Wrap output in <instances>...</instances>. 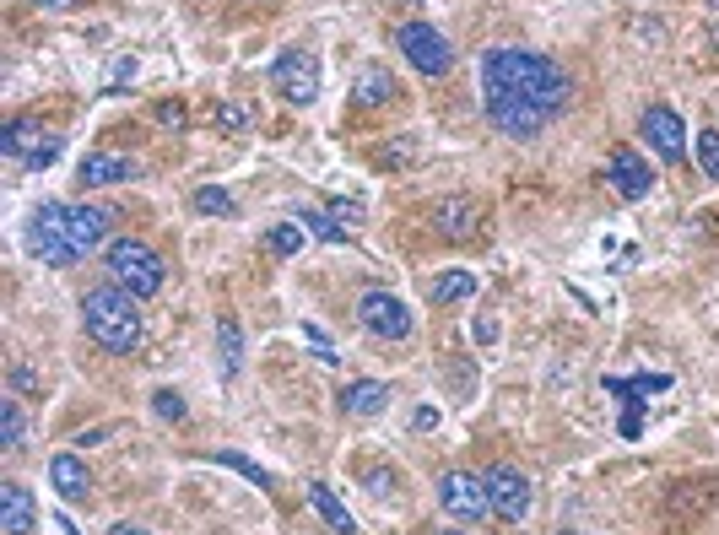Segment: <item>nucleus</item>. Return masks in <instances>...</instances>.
Masks as SVG:
<instances>
[{
    "mask_svg": "<svg viewBox=\"0 0 719 535\" xmlns=\"http://www.w3.org/2000/svg\"><path fill=\"white\" fill-rule=\"evenodd\" d=\"M568 98H574L568 76L557 71L547 55H536V49L498 44V49H487V55H482V103H487V119L509 141L541 136V130L568 109Z\"/></svg>",
    "mask_w": 719,
    "mask_h": 535,
    "instance_id": "obj_1",
    "label": "nucleus"
},
{
    "mask_svg": "<svg viewBox=\"0 0 719 535\" xmlns=\"http://www.w3.org/2000/svg\"><path fill=\"white\" fill-rule=\"evenodd\" d=\"M82 325L103 352H136L141 346V309L125 287H92L82 298Z\"/></svg>",
    "mask_w": 719,
    "mask_h": 535,
    "instance_id": "obj_2",
    "label": "nucleus"
},
{
    "mask_svg": "<svg viewBox=\"0 0 719 535\" xmlns=\"http://www.w3.org/2000/svg\"><path fill=\"white\" fill-rule=\"evenodd\" d=\"M109 276H114V287L130 292V298H157L163 282H168V265H163V254L152 244H141V238H114L109 244Z\"/></svg>",
    "mask_w": 719,
    "mask_h": 535,
    "instance_id": "obj_3",
    "label": "nucleus"
},
{
    "mask_svg": "<svg viewBox=\"0 0 719 535\" xmlns=\"http://www.w3.org/2000/svg\"><path fill=\"white\" fill-rule=\"evenodd\" d=\"M271 87L282 92L292 109H309V103L319 98V60L309 55V49H282L276 65H271Z\"/></svg>",
    "mask_w": 719,
    "mask_h": 535,
    "instance_id": "obj_4",
    "label": "nucleus"
},
{
    "mask_svg": "<svg viewBox=\"0 0 719 535\" xmlns=\"http://www.w3.org/2000/svg\"><path fill=\"white\" fill-rule=\"evenodd\" d=\"M28 249H33L44 265H55V271H65V265L82 260V254L71 249V233H65V206H38V211H33V222H28Z\"/></svg>",
    "mask_w": 719,
    "mask_h": 535,
    "instance_id": "obj_5",
    "label": "nucleus"
},
{
    "mask_svg": "<svg viewBox=\"0 0 719 535\" xmlns=\"http://www.w3.org/2000/svg\"><path fill=\"white\" fill-rule=\"evenodd\" d=\"M395 44H401V55L411 60V71H422V76H449V65H455L449 38L433 33L428 22H406V28L395 33Z\"/></svg>",
    "mask_w": 719,
    "mask_h": 535,
    "instance_id": "obj_6",
    "label": "nucleus"
},
{
    "mask_svg": "<svg viewBox=\"0 0 719 535\" xmlns=\"http://www.w3.org/2000/svg\"><path fill=\"white\" fill-rule=\"evenodd\" d=\"M487 498H492V514H498L503 525H519V519L530 514V503H536V492H530V476L519 471V465H492Z\"/></svg>",
    "mask_w": 719,
    "mask_h": 535,
    "instance_id": "obj_7",
    "label": "nucleus"
},
{
    "mask_svg": "<svg viewBox=\"0 0 719 535\" xmlns=\"http://www.w3.org/2000/svg\"><path fill=\"white\" fill-rule=\"evenodd\" d=\"M357 325H363L368 336H379V341H406L411 336V314H406V303L395 298V292H363V298H357Z\"/></svg>",
    "mask_w": 719,
    "mask_h": 535,
    "instance_id": "obj_8",
    "label": "nucleus"
},
{
    "mask_svg": "<svg viewBox=\"0 0 719 535\" xmlns=\"http://www.w3.org/2000/svg\"><path fill=\"white\" fill-rule=\"evenodd\" d=\"M438 503H444L455 519H471V525H482V519L492 514L487 476H476V471H449L444 481H438Z\"/></svg>",
    "mask_w": 719,
    "mask_h": 535,
    "instance_id": "obj_9",
    "label": "nucleus"
},
{
    "mask_svg": "<svg viewBox=\"0 0 719 535\" xmlns=\"http://www.w3.org/2000/svg\"><path fill=\"white\" fill-rule=\"evenodd\" d=\"M638 130H644V141L655 146L660 163H682V157H687V125H682V114H676V109H665V103L644 109Z\"/></svg>",
    "mask_w": 719,
    "mask_h": 535,
    "instance_id": "obj_10",
    "label": "nucleus"
},
{
    "mask_svg": "<svg viewBox=\"0 0 719 535\" xmlns=\"http://www.w3.org/2000/svg\"><path fill=\"white\" fill-rule=\"evenodd\" d=\"M606 184L622 200H644L649 190H655V173H649V163L633 152V146H617V152L606 157Z\"/></svg>",
    "mask_w": 719,
    "mask_h": 535,
    "instance_id": "obj_11",
    "label": "nucleus"
},
{
    "mask_svg": "<svg viewBox=\"0 0 719 535\" xmlns=\"http://www.w3.org/2000/svg\"><path fill=\"white\" fill-rule=\"evenodd\" d=\"M109 222L114 217L103 206H65V233H71V249L82 254V260H87L92 249L109 244Z\"/></svg>",
    "mask_w": 719,
    "mask_h": 535,
    "instance_id": "obj_12",
    "label": "nucleus"
},
{
    "mask_svg": "<svg viewBox=\"0 0 719 535\" xmlns=\"http://www.w3.org/2000/svg\"><path fill=\"white\" fill-rule=\"evenodd\" d=\"M433 227L444 238H476L482 233V206L465 200V195H449V200H438L433 206Z\"/></svg>",
    "mask_w": 719,
    "mask_h": 535,
    "instance_id": "obj_13",
    "label": "nucleus"
},
{
    "mask_svg": "<svg viewBox=\"0 0 719 535\" xmlns=\"http://www.w3.org/2000/svg\"><path fill=\"white\" fill-rule=\"evenodd\" d=\"M336 406L346 411V417H379V411L390 406V384H379V379H352V384H341Z\"/></svg>",
    "mask_w": 719,
    "mask_h": 535,
    "instance_id": "obj_14",
    "label": "nucleus"
},
{
    "mask_svg": "<svg viewBox=\"0 0 719 535\" xmlns=\"http://www.w3.org/2000/svg\"><path fill=\"white\" fill-rule=\"evenodd\" d=\"M0 530L28 535L33 530V492L22 481H0Z\"/></svg>",
    "mask_w": 719,
    "mask_h": 535,
    "instance_id": "obj_15",
    "label": "nucleus"
},
{
    "mask_svg": "<svg viewBox=\"0 0 719 535\" xmlns=\"http://www.w3.org/2000/svg\"><path fill=\"white\" fill-rule=\"evenodd\" d=\"M136 163H130V157H109V152H87L82 157V168H76V179L82 184H130L136 179Z\"/></svg>",
    "mask_w": 719,
    "mask_h": 535,
    "instance_id": "obj_16",
    "label": "nucleus"
},
{
    "mask_svg": "<svg viewBox=\"0 0 719 535\" xmlns=\"http://www.w3.org/2000/svg\"><path fill=\"white\" fill-rule=\"evenodd\" d=\"M49 481H55V492L65 503H76V498L92 492V476H87V465L76 460V454H55V460H49Z\"/></svg>",
    "mask_w": 719,
    "mask_h": 535,
    "instance_id": "obj_17",
    "label": "nucleus"
},
{
    "mask_svg": "<svg viewBox=\"0 0 719 535\" xmlns=\"http://www.w3.org/2000/svg\"><path fill=\"white\" fill-rule=\"evenodd\" d=\"M309 503H314V514L325 519V525L336 530V535H357V519H352V508H346V503L336 498V492L325 487V481H309Z\"/></svg>",
    "mask_w": 719,
    "mask_h": 535,
    "instance_id": "obj_18",
    "label": "nucleus"
},
{
    "mask_svg": "<svg viewBox=\"0 0 719 535\" xmlns=\"http://www.w3.org/2000/svg\"><path fill=\"white\" fill-rule=\"evenodd\" d=\"M44 141H49V136L33 125V119H11V125L0 130V152H6V157H22V163H28V157H33Z\"/></svg>",
    "mask_w": 719,
    "mask_h": 535,
    "instance_id": "obj_19",
    "label": "nucleus"
},
{
    "mask_svg": "<svg viewBox=\"0 0 719 535\" xmlns=\"http://www.w3.org/2000/svg\"><path fill=\"white\" fill-rule=\"evenodd\" d=\"M217 346H222V373L238 379V373H244V330H238L233 314L217 319Z\"/></svg>",
    "mask_w": 719,
    "mask_h": 535,
    "instance_id": "obj_20",
    "label": "nucleus"
},
{
    "mask_svg": "<svg viewBox=\"0 0 719 535\" xmlns=\"http://www.w3.org/2000/svg\"><path fill=\"white\" fill-rule=\"evenodd\" d=\"M352 98H357V109H384V103L395 98V76L390 71H363Z\"/></svg>",
    "mask_w": 719,
    "mask_h": 535,
    "instance_id": "obj_21",
    "label": "nucleus"
},
{
    "mask_svg": "<svg viewBox=\"0 0 719 535\" xmlns=\"http://www.w3.org/2000/svg\"><path fill=\"white\" fill-rule=\"evenodd\" d=\"M471 292H476V271H444L433 282V303H460Z\"/></svg>",
    "mask_w": 719,
    "mask_h": 535,
    "instance_id": "obj_22",
    "label": "nucleus"
},
{
    "mask_svg": "<svg viewBox=\"0 0 719 535\" xmlns=\"http://www.w3.org/2000/svg\"><path fill=\"white\" fill-rule=\"evenodd\" d=\"M22 433H28V422H22V406H17V400H0V444H6V454L22 449Z\"/></svg>",
    "mask_w": 719,
    "mask_h": 535,
    "instance_id": "obj_23",
    "label": "nucleus"
},
{
    "mask_svg": "<svg viewBox=\"0 0 719 535\" xmlns=\"http://www.w3.org/2000/svg\"><path fill=\"white\" fill-rule=\"evenodd\" d=\"M195 211H206V217H233L238 200L222 190V184H201V190H195Z\"/></svg>",
    "mask_w": 719,
    "mask_h": 535,
    "instance_id": "obj_24",
    "label": "nucleus"
},
{
    "mask_svg": "<svg viewBox=\"0 0 719 535\" xmlns=\"http://www.w3.org/2000/svg\"><path fill=\"white\" fill-rule=\"evenodd\" d=\"M303 238H309V233H303L298 222H276L271 233H265V244H271V254H282V260H292V254L303 249Z\"/></svg>",
    "mask_w": 719,
    "mask_h": 535,
    "instance_id": "obj_25",
    "label": "nucleus"
},
{
    "mask_svg": "<svg viewBox=\"0 0 719 535\" xmlns=\"http://www.w3.org/2000/svg\"><path fill=\"white\" fill-rule=\"evenodd\" d=\"M303 227H309L314 238H325V244H341V238H346V227L330 217V211H314V206L303 211Z\"/></svg>",
    "mask_w": 719,
    "mask_h": 535,
    "instance_id": "obj_26",
    "label": "nucleus"
},
{
    "mask_svg": "<svg viewBox=\"0 0 719 535\" xmlns=\"http://www.w3.org/2000/svg\"><path fill=\"white\" fill-rule=\"evenodd\" d=\"M211 460H217V465H228V471H238V476H249V481H255V487H271V476H265L255 460H244V454H233V449L211 454Z\"/></svg>",
    "mask_w": 719,
    "mask_h": 535,
    "instance_id": "obj_27",
    "label": "nucleus"
},
{
    "mask_svg": "<svg viewBox=\"0 0 719 535\" xmlns=\"http://www.w3.org/2000/svg\"><path fill=\"white\" fill-rule=\"evenodd\" d=\"M698 168L709 173V179H719V130H703L698 136Z\"/></svg>",
    "mask_w": 719,
    "mask_h": 535,
    "instance_id": "obj_28",
    "label": "nucleus"
},
{
    "mask_svg": "<svg viewBox=\"0 0 719 535\" xmlns=\"http://www.w3.org/2000/svg\"><path fill=\"white\" fill-rule=\"evenodd\" d=\"M152 411H157L163 422H184V395H179V390H157V395H152Z\"/></svg>",
    "mask_w": 719,
    "mask_h": 535,
    "instance_id": "obj_29",
    "label": "nucleus"
},
{
    "mask_svg": "<svg viewBox=\"0 0 719 535\" xmlns=\"http://www.w3.org/2000/svg\"><path fill=\"white\" fill-rule=\"evenodd\" d=\"M217 125L222 130H249V109L244 103H217Z\"/></svg>",
    "mask_w": 719,
    "mask_h": 535,
    "instance_id": "obj_30",
    "label": "nucleus"
},
{
    "mask_svg": "<svg viewBox=\"0 0 719 535\" xmlns=\"http://www.w3.org/2000/svg\"><path fill=\"white\" fill-rule=\"evenodd\" d=\"M303 341H309L314 352H319V363H341V357H336V346H330V336H325L319 325H303Z\"/></svg>",
    "mask_w": 719,
    "mask_h": 535,
    "instance_id": "obj_31",
    "label": "nucleus"
},
{
    "mask_svg": "<svg viewBox=\"0 0 719 535\" xmlns=\"http://www.w3.org/2000/svg\"><path fill=\"white\" fill-rule=\"evenodd\" d=\"M363 487L374 492V498H390V492H395V471H384V465H374V471L363 476Z\"/></svg>",
    "mask_w": 719,
    "mask_h": 535,
    "instance_id": "obj_32",
    "label": "nucleus"
},
{
    "mask_svg": "<svg viewBox=\"0 0 719 535\" xmlns=\"http://www.w3.org/2000/svg\"><path fill=\"white\" fill-rule=\"evenodd\" d=\"M330 217H336L346 233H352V227L363 222V206H357V200H330Z\"/></svg>",
    "mask_w": 719,
    "mask_h": 535,
    "instance_id": "obj_33",
    "label": "nucleus"
},
{
    "mask_svg": "<svg viewBox=\"0 0 719 535\" xmlns=\"http://www.w3.org/2000/svg\"><path fill=\"white\" fill-rule=\"evenodd\" d=\"M622 438H638V433H644V400H628V411H622Z\"/></svg>",
    "mask_w": 719,
    "mask_h": 535,
    "instance_id": "obj_34",
    "label": "nucleus"
},
{
    "mask_svg": "<svg viewBox=\"0 0 719 535\" xmlns=\"http://www.w3.org/2000/svg\"><path fill=\"white\" fill-rule=\"evenodd\" d=\"M55 157H60V141L49 136V141H44V146H38V152L28 157V168H49V163H55Z\"/></svg>",
    "mask_w": 719,
    "mask_h": 535,
    "instance_id": "obj_35",
    "label": "nucleus"
},
{
    "mask_svg": "<svg viewBox=\"0 0 719 535\" xmlns=\"http://www.w3.org/2000/svg\"><path fill=\"white\" fill-rule=\"evenodd\" d=\"M130 76H136V60H114V71H109V92H119L130 82Z\"/></svg>",
    "mask_w": 719,
    "mask_h": 535,
    "instance_id": "obj_36",
    "label": "nucleus"
},
{
    "mask_svg": "<svg viewBox=\"0 0 719 535\" xmlns=\"http://www.w3.org/2000/svg\"><path fill=\"white\" fill-rule=\"evenodd\" d=\"M411 427H417V433H433V427H438V406H417V411H411Z\"/></svg>",
    "mask_w": 719,
    "mask_h": 535,
    "instance_id": "obj_37",
    "label": "nucleus"
},
{
    "mask_svg": "<svg viewBox=\"0 0 719 535\" xmlns=\"http://www.w3.org/2000/svg\"><path fill=\"white\" fill-rule=\"evenodd\" d=\"M157 125L179 130V125H184V103H163V109H157Z\"/></svg>",
    "mask_w": 719,
    "mask_h": 535,
    "instance_id": "obj_38",
    "label": "nucleus"
},
{
    "mask_svg": "<svg viewBox=\"0 0 719 535\" xmlns=\"http://www.w3.org/2000/svg\"><path fill=\"white\" fill-rule=\"evenodd\" d=\"M471 336L482 341V346H492V341H498V319H476V325H471Z\"/></svg>",
    "mask_w": 719,
    "mask_h": 535,
    "instance_id": "obj_39",
    "label": "nucleus"
},
{
    "mask_svg": "<svg viewBox=\"0 0 719 535\" xmlns=\"http://www.w3.org/2000/svg\"><path fill=\"white\" fill-rule=\"evenodd\" d=\"M11 384H17V390H38V373L28 363H17V368H11Z\"/></svg>",
    "mask_w": 719,
    "mask_h": 535,
    "instance_id": "obj_40",
    "label": "nucleus"
},
{
    "mask_svg": "<svg viewBox=\"0 0 719 535\" xmlns=\"http://www.w3.org/2000/svg\"><path fill=\"white\" fill-rule=\"evenodd\" d=\"M33 6H44V11H76L82 0H33Z\"/></svg>",
    "mask_w": 719,
    "mask_h": 535,
    "instance_id": "obj_41",
    "label": "nucleus"
},
{
    "mask_svg": "<svg viewBox=\"0 0 719 535\" xmlns=\"http://www.w3.org/2000/svg\"><path fill=\"white\" fill-rule=\"evenodd\" d=\"M109 535H146V530H141V525H130V519H119V525H114Z\"/></svg>",
    "mask_w": 719,
    "mask_h": 535,
    "instance_id": "obj_42",
    "label": "nucleus"
},
{
    "mask_svg": "<svg viewBox=\"0 0 719 535\" xmlns=\"http://www.w3.org/2000/svg\"><path fill=\"white\" fill-rule=\"evenodd\" d=\"M438 535H465V530H438Z\"/></svg>",
    "mask_w": 719,
    "mask_h": 535,
    "instance_id": "obj_43",
    "label": "nucleus"
},
{
    "mask_svg": "<svg viewBox=\"0 0 719 535\" xmlns=\"http://www.w3.org/2000/svg\"><path fill=\"white\" fill-rule=\"evenodd\" d=\"M709 6H714V11H719V0H709Z\"/></svg>",
    "mask_w": 719,
    "mask_h": 535,
    "instance_id": "obj_44",
    "label": "nucleus"
},
{
    "mask_svg": "<svg viewBox=\"0 0 719 535\" xmlns=\"http://www.w3.org/2000/svg\"><path fill=\"white\" fill-rule=\"evenodd\" d=\"M714 44H719V33H714Z\"/></svg>",
    "mask_w": 719,
    "mask_h": 535,
    "instance_id": "obj_45",
    "label": "nucleus"
}]
</instances>
